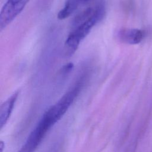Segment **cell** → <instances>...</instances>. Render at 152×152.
Masks as SVG:
<instances>
[{"label": "cell", "instance_id": "obj_1", "mask_svg": "<svg viewBox=\"0 0 152 152\" xmlns=\"http://www.w3.org/2000/svg\"><path fill=\"white\" fill-rule=\"evenodd\" d=\"M105 14V7L102 3L96 5L95 11L92 15L75 27L68 34L65 42V54L71 56L77 49L81 42L89 34L93 27L102 18Z\"/></svg>", "mask_w": 152, "mask_h": 152}, {"label": "cell", "instance_id": "obj_2", "mask_svg": "<svg viewBox=\"0 0 152 152\" xmlns=\"http://www.w3.org/2000/svg\"><path fill=\"white\" fill-rule=\"evenodd\" d=\"M82 85V83L79 82L68 90L56 103L51 106L44 113L39 122L49 130L62 118L73 103L81 90Z\"/></svg>", "mask_w": 152, "mask_h": 152}, {"label": "cell", "instance_id": "obj_3", "mask_svg": "<svg viewBox=\"0 0 152 152\" xmlns=\"http://www.w3.org/2000/svg\"><path fill=\"white\" fill-rule=\"evenodd\" d=\"M30 0H7L0 12V30L10 24L23 11Z\"/></svg>", "mask_w": 152, "mask_h": 152}, {"label": "cell", "instance_id": "obj_4", "mask_svg": "<svg viewBox=\"0 0 152 152\" xmlns=\"http://www.w3.org/2000/svg\"><path fill=\"white\" fill-rule=\"evenodd\" d=\"M144 32L137 28H122L116 33L118 40L124 43L136 45L140 43L144 38Z\"/></svg>", "mask_w": 152, "mask_h": 152}, {"label": "cell", "instance_id": "obj_5", "mask_svg": "<svg viewBox=\"0 0 152 152\" xmlns=\"http://www.w3.org/2000/svg\"><path fill=\"white\" fill-rule=\"evenodd\" d=\"M18 91L15 92L7 100H6L1 106L0 107V128L7 122L11 113L13 110L15 102L18 96Z\"/></svg>", "mask_w": 152, "mask_h": 152}, {"label": "cell", "instance_id": "obj_6", "mask_svg": "<svg viewBox=\"0 0 152 152\" xmlns=\"http://www.w3.org/2000/svg\"><path fill=\"white\" fill-rule=\"evenodd\" d=\"M90 0H66L64 7L59 11L58 18L64 20L69 17L80 5H82Z\"/></svg>", "mask_w": 152, "mask_h": 152}, {"label": "cell", "instance_id": "obj_7", "mask_svg": "<svg viewBox=\"0 0 152 152\" xmlns=\"http://www.w3.org/2000/svg\"><path fill=\"white\" fill-rule=\"evenodd\" d=\"M73 66L74 65L72 63H68L66 64L65 66H64V67L62 68V72L64 74H66L72 70V69L73 68Z\"/></svg>", "mask_w": 152, "mask_h": 152}, {"label": "cell", "instance_id": "obj_8", "mask_svg": "<svg viewBox=\"0 0 152 152\" xmlns=\"http://www.w3.org/2000/svg\"><path fill=\"white\" fill-rule=\"evenodd\" d=\"M4 147H5L4 142L2 141H1V142H0V152H3Z\"/></svg>", "mask_w": 152, "mask_h": 152}]
</instances>
